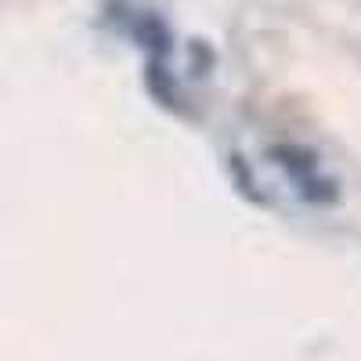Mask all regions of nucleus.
Instances as JSON below:
<instances>
[{
    "label": "nucleus",
    "instance_id": "1",
    "mask_svg": "<svg viewBox=\"0 0 361 361\" xmlns=\"http://www.w3.org/2000/svg\"><path fill=\"white\" fill-rule=\"evenodd\" d=\"M137 37H141L145 47H152V51H163V54L170 51V33H166V25L156 15H145L137 22Z\"/></svg>",
    "mask_w": 361,
    "mask_h": 361
},
{
    "label": "nucleus",
    "instance_id": "2",
    "mask_svg": "<svg viewBox=\"0 0 361 361\" xmlns=\"http://www.w3.org/2000/svg\"><path fill=\"white\" fill-rule=\"evenodd\" d=\"M148 87H152V94H156V98H163L166 105H173L177 87H173V80L166 76V69H163L159 62H148Z\"/></svg>",
    "mask_w": 361,
    "mask_h": 361
}]
</instances>
